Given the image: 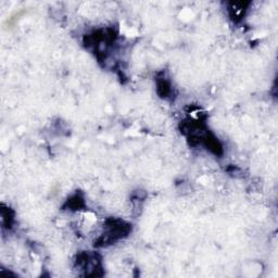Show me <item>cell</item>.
Returning <instances> with one entry per match:
<instances>
[{
	"mask_svg": "<svg viewBox=\"0 0 278 278\" xmlns=\"http://www.w3.org/2000/svg\"><path fill=\"white\" fill-rule=\"evenodd\" d=\"M104 229L105 233L99 239V242L102 243V246L117 242L123 236H127L131 231V226L124 220L111 218L107 220Z\"/></svg>",
	"mask_w": 278,
	"mask_h": 278,
	"instance_id": "obj_1",
	"label": "cell"
},
{
	"mask_svg": "<svg viewBox=\"0 0 278 278\" xmlns=\"http://www.w3.org/2000/svg\"><path fill=\"white\" fill-rule=\"evenodd\" d=\"M158 90L159 94L162 96V97H169V95L171 94V85L166 80H162L158 82Z\"/></svg>",
	"mask_w": 278,
	"mask_h": 278,
	"instance_id": "obj_2",
	"label": "cell"
}]
</instances>
